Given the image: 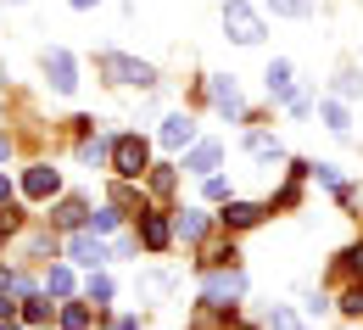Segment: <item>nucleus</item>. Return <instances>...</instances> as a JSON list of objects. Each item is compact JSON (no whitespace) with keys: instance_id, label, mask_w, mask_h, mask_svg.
I'll use <instances>...</instances> for the list:
<instances>
[{"instance_id":"f257e3e1","label":"nucleus","mask_w":363,"mask_h":330,"mask_svg":"<svg viewBox=\"0 0 363 330\" xmlns=\"http://www.w3.org/2000/svg\"><path fill=\"white\" fill-rule=\"evenodd\" d=\"M95 67H101L112 84H140V90H151V84H157V73H151L145 62H135V56H118V50H106Z\"/></svg>"},{"instance_id":"f03ea898","label":"nucleus","mask_w":363,"mask_h":330,"mask_svg":"<svg viewBox=\"0 0 363 330\" xmlns=\"http://www.w3.org/2000/svg\"><path fill=\"white\" fill-rule=\"evenodd\" d=\"M224 34L235 45H257V40H263V17H257L246 0H229L224 6Z\"/></svg>"},{"instance_id":"7ed1b4c3","label":"nucleus","mask_w":363,"mask_h":330,"mask_svg":"<svg viewBox=\"0 0 363 330\" xmlns=\"http://www.w3.org/2000/svg\"><path fill=\"white\" fill-rule=\"evenodd\" d=\"M112 168H118L123 180H140V174H145V141H140V135H118V141H112Z\"/></svg>"},{"instance_id":"20e7f679","label":"nucleus","mask_w":363,"mask_h":330,"mask_svg":"<svg viewBox=\"0 0 363 330\" xmlns=\"http://www.w3.org/2000/svg\"><path fill=\"white\" fill-rule=\"evenodd\" d=\"M45 79H50V90H56V95H73V90H79V67H73V56H67L62 45L45 50Z\"/></svg>"},{"instance_id":"39448f33","label":"nucleus","mask_w":363,"mask_h":330,"mask_svg":"<svg viewBox=\"0 0 363 330\" xmlns=\"http://www.w3.org/2000/svg\"><path fill=\"white\" fill-rule=\"evenodd\" d=\"M240 291H246V275H240V269H213V275H207V302H213V308H229Z\"/></svg>"},{"instance_id":"423d86ee","label":"nucleus","mask_w":363,"mask_h":330,"mask_svg":"<svg viewBox=\"0 0 363 330\" xmlns=\"http://www.w3.org/2000/svg\"><path fill=\"white\" fill-rule=\"evenodd\" d=\"M140 241H145V252H168V241H174V224H168L162 213H140Z\"/></svg>"},{"instance_id":"0eeeda50","label":"nucleus","mask_w":363,"mask_h":330,"mask_svg":"<svg viewBox=\"0 0 363 330\" xmlns=\"http://www.w3.org/2000/svg\"><path fill=\"white\" fill-rule=\"evenodd\" d=\"M218 163H224V145H218V141H201V145H190V151H184V168H190V174H201V180H207Z\"/></svg>"},{"instance_id":"6e6552de","label":"nucleus","mask_w":363,"mask_h":330,"mask_svg":"<svg viewBox=\"0 0 363 330\" xmlns=\"http://www.w3.org/2000/svg\"><path fill=\"white\" fill-rule=\"evenodd\" d=\"M67 258H73V263H84V269H101V263H106V241H95V236H73Z\"/></svg>"},{"instance_id":"1a4fd4ad","label":"nucleus","mask_w":363,"mask_h":330,"mask_svg":"<svg viewBox=\"0 0 363 330\" xmlns=\"http://www.w3.org/2000/svg\"><path fill=\"white\" fill-rule=\"evenodd\" d=\"M213 106H218L224 118H246V101L235 90V79H213Z\"/></svg>"},{"instance_id":"9d476101","label":"nucleus","mask_w":363,"mask_h":330,"mask_svg":"<svg viewBox=\"0 0 363 330\" xmlns=\"http://www.w3.org/2000/svg\"><path fill=\"white\" fill-rule=\"evenodd\" d=\"M263 213H269V207H257V202H235V196L224 202V224H229V230H252Z\"/></svg>"},{"instance_id":"9b49d317","label":"nucleus","mask_w":363,"mask_h":330,"mask_svg":"<svg viewBox=\"0 0 363 330\" xmlns=\"http://www.w3.org/2000/svg\"><path fill=\"white\" fill-rule=\"evenodd\" d=\"M196 141V123H190V118H168V123H162V145H168V151H179V145H190Z\"/></svg>"},{"instance_id":"f8f14e48","label":"nucleus","mask_w":363,"mask_h":330,"mask_svg":"<svg viewBox=\"0 0 363 330\" xmlns=\"http://www.w3.org/2000/svg\"><path fill=\"white\" fill-rule=\"evenodd\" d=\"M263 79H269V95H279V101H291V62H269V73H263Z\"/></svg>"},{"instance_id":"ddd939ff","label":"nucleus","mask_w":363,"mask_h":330,"mask_svg":"<svg viewBox=\"0 0 363 330\" xmlns=\"http://www.w3.org/2000/svg\"><path fill=\"white\" fill-rule=\"evenodd\" d=\"M56 185H62V180H56V168H28V180H23L28 196H56Z\"/></svg>"},{"instance_id":"4468645a","label":"nucleus","mask_w":363,"mask_h":330,"mask_svg":"<svg viewBox=\"0 0 363 330\" xmlns=\"http://www.w3.org/2000/svg\"><path fill=\"white\" fill-rule=\"evenodd\" d=\"M318 118H324V129H335V135H347V129H352V118H347V106H341V101H324V106H318Z\"/></svg>"},{"instance_id":"2eb2a0df","label":"nucleus","mask_w":363,"mask_h":330,"mask_svg":"<svg viewBox=\"0 0 363 330\" xmlns=\"http://www.w3.org/2000/svg\"><path fill=\"white\" fill-rule=\"evenodd\" d=\"M201 230H207V219H201V213H179V219H174V236H179V241H196Z\"/></svg>"},{"instance_id":"dca6fc26","label":"nucleus","mask_w":363,"mask_h":330,"mask_svg":"<svg viewBox=\"0 0 363 330\" xmlns=\"http://www.w3.org/2000/svg\"><path fill=\"white\" fill-rule=\"evenodd\" d=\"M62 325H67V330H84V325H90V308H84V302H67V308H62Z\"/></svg>"},{"instance_id":"f3484780","label":"nucleus","mask_w":363,"mask_h":330,"mask_svg":"<svg viewBox=\"0 0 363 330\" xmlns=\"http://www.w3.org/2000/svg\"><path fill=\"white\" fill-rule=\"evenodd\" d=\"M269 325L274 330H302V319H296L291 308H279V302H274V308H269Z\"/></svg>"},{"instance_id":"a211bd4d","label":"nucleus","mask_w":363,"mask_h":330,"mask_svg":"<svg viewBox=\"0 0 363 330\" xmlns=\"http://www.w3.org/2000/svg\"><path fill=\"white\" fill-rule=\"evenodd\" d=\"M269 6L279 17H308V11H313V0H269Z\"/></svg>"},{"instance_id":"6ab92c4d","label":"nucleus","mask_w":363,"mask_h":330,"mask_svg":"<svg viewBox=\"0 0 363 330\" xmlns=\"http://www.w3.org/2000/svg\"><path fill=\"white\" fill-rule=\"evenodd\" d=\"M45 291L67 297V291H73V275H67V269H50V275H45Z\"/></svg>"},{"instance_id":"aec40b11","label":"nucleus","mask_w":363,"mask_h":330,"mask_svg":"<svg viewBox=\"0 0 363 330\" xmlns=\"http://www.w3.org/2000/svg\"><path fill=\"white\" fill-rule=\"evenodd\" d=\"M23 319L28 325H50V302H23Z\"/></svg>"},{"instance_id":"412c9836","label":"nucleus","mask_w":363,"mask_h":330,"mask_svg":"<svg viewBox=\"0 0 363 330\" xmlns=\"http://www.w3.org/2000/svg\"><path fill=\"white\" fill-rule=\"evenodd\" d=\"M358 90H363L358 73H335V95H341V101H347V95H358Z\"/></svg>"},{"instance_id":"4be33fe9","label":"nucleus","mask_w":363,"mask_h":330,"mask_svg":"<svg viewBox=\"0 0 363 330\" xmlns=\"http://www.w3.org/2000/svg\"><path fill=\"white\" fill-rule=\"evenodd\" d=\"M341 314H352V319H363V285H352V291L341 297Z\"/></svg>"},{"instance_id":"5701e85b","label":"nucleus","mask_w":363,"mask_h":330,"mask_svg":"<svg viewBox=\"0 0 363 330\" xmlns=\"http://www.w3.org/2000/svg\"><path fill=\"white\" fill-rule=\"evenodd\" d=\"M79 219H84V202H62L56 207V224H79Z\"/></svg>"},{"instance_id":"b1692460","label":"nucleus","mask_w":363,"mask_h":330,"mask_svg":"<svg viewBox=\"0 0 363 330\" xmlns=\"http://www.w3.org/2000/svg\"><path fill=\"white\" fill-rule=\"evenodd\" d=\"M112 297V280L106 275H90V302H106Z\"/></svg>"},{"instance_id":"393cba45","label":"nucleus","mask_w":363,"mask_h":330,"mask_svg":"<svg viewBox=\"0 0 363 330\" xmlns=\"http://www.w3.org/2000/svg\"><path fill=\"white\" fill-rule=\"evenodd\" d=\"M151 190L168 196V190H174V168H157V174H151Z\"/></svg>"},{"instance_id":"a878e982","label":"nucleus","mask_w":363,"mask_h":330,"mask_svg":"<svg viewBox=\"0 0 363 330\" xmlns=\"http://www.w3.org/2000/svg\"><path fill=\"white\" fill-rule=\"evenodd\" d=\"M341 269H347V275H363V246H352V252H341Z\"/></svg>"},{"instance_id":"bb28decb","label":"nucleus","mask_w":363,"mask_h":330,"mask_svg":"<svg viewBox=\"0 0 363 330\" xmlns=\"http://www.w3.org/2000/svg\"><path fill=\"white\" fill-rule=\"evenodd\" d=\"M207 202H229V185L218 180V174H207Z\"/></svg>"},{"instance_id":"cd10ccee","label":"nucleus","mask_w":363,"mask_h":330,"mask_svg":"<svg viewBox=\"0 0 363 330\" xmlns=\"http://www.w3.org/2000/svg\"><path fill=\"white\" fill-rule=\"evenodd\" d=\"M252 151H257V157H279V141H269V135H252Z\"/></svg>"},{"instance_id":"c85d7f7f","label":"nucleus","mask_w":363,"mask_h":330,"mask_svg":"<svg viewBox=\"0 0 363 330\" xmlns=\"http://www.w3.org/2000/svg\"><path fill=\"white\" fill-rule=\"evenodd\" d=\"M90 224H95V230H101V236H106V230H118V213H112V207H106V213H95Z\"/></svg>"},{"instance_id":"c756f323","label":"nucleus","mask_w":363,"mask_h":330,"mask_svg":"<svg viewBox=\"0 0 363 330\" xmlns=\"http://www.w3.org/2000/svg\"><path fill=\"white\" fill-rule=\"evenodd\" d=\"M0 319H11V302H6V297H0Z\"/></svg>"},{"instance_id":"7c9ffc66","label":"nucleus","mask_w":363,"mask_h":330,"mask_svg":"<svg viewBox=\"0 0 363 330\" xmlns=\"http://www.w3.org/2000/svg\"><path fill=\"white\" fill-rule=\"evenodd\" d=\"M73 6H79V11H90V6H101V0H73Z\"/></svg>"},{"instance_id":"2f4dec72","label":"nucleus","mask_w":363,"mask_h":330,"mask_svg":"<svg viewBox=\"0 0 363 330\" xmlns=\"http://www.w3.org/2000/svg\"><path fill=\"white\" fill-rule=\"evenodd\" d=\"M6 196H11V185H6V174H0V202H6Z\"/></svg>"},{"instance_id":"473e14b6","label":"nucleus","mask_w":363,"mask_h":330,"mask_svg":"<svg viewBox=\"0 0 363 330\" xmlns=\"http://www.w3.org/2000/svg\"><path fill=\"white\" fill-rule=\"evenodd\" d=\"M6 151H11V141H6V135H0V157H6Z\"/></svg>"},{"instance_id":"72a5a7b5","label":"nucleus","mask_w":363,"mask_h":330,"mask_svg":"<svg viewBox=\"0 0 363 330\" xmlns=\"http://www.w3.org/2000/svg\"><path fill=\"white\" fill-rule=\"evenodd\" d=\"M6 285H11V275H6V269H0V291H6Z\"/></svg>"},{"instance_id":"f704fd0d","label":"nucleus","mask_w":363,"mask_h":330,"mask_svg":"<svg viewBox=\"0 0 363 330\" xmlns=\"http://www.w3.org/2000/svg\"><path fill=\"white\" fill-rule=\"evenodd\" d=\"M0 330H17V325H11V319H0Z\"/></svg>"},{"instance_id":"c9c22d12","label":"nucleus","mask_w":363,"mask_h":330,"mask_svg":"<svg viewBox=\"0 0 363 330\" xmlns=\"http://www.w3.org/2000/svg\"><path fill=\"white\" fill-rule=\"evenodd\" d=\"M229 330H246V325H229Z\"/></svg>"},{"instance_id":"e433bc0d","label":"nucleus","mask_w":363,"mask_h":330,"mask_svg":"<svg viewBox=\"0 0 363 330\" xmlns=\"http://www.w3.org/2000/svg\"><path fill=\"white\" fill-rule=\"evenodd\" d=\"M11 6H23V0H11Z\"/></svg>"}]
</instances>
